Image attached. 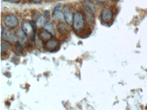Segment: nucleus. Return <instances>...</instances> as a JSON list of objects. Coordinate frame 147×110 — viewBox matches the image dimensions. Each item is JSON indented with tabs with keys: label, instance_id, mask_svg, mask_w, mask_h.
Masks as SVG:
<instances>
[{
	"label": "nucleus",
	"instance_id": "nucleus-8",
	"mask_svg": "<svg viewBox=\"0 0 147 110\" xmlns=\"http://www.w3.org/2000/svg\"><path fill=\"white\" fill-rule=\"evenodd\" d=\"M52 37V34L46 30L41 31L38 34L39 38L42 41H45V42L51 39Z\"/></svg>",
	"mask_w": 147,
	"mask_h": 110
},
{
	"label": "nucleus",
	"instance_id": "nucleus-16",
	"mask_svg": "<svg viewBox=\"0 0 147 110\" xmlns=\"http://www.w3.org/2000/svg\"><path fill=\"white\" fill-rule=\"evenodd\" d=\"M15 49L19 53H23L24 51V47L20 42H16L15 44Z\"/></svg>",
	"mask_w": 147,
	"mask_h": 110
},
{
	"label": "nucleus",
	"instance_id": "nucleus-1",
	"mask_svg": "<svg viewBox=\"0 0 147 110\" xmlns=\"http://www.w3.org/2000/svg\"><path fill=\"white\" fill-rule=\"evenodd\" d=\"M83 7L87 13V19L89 23L94 21V13H95V7L93 3L89 0H86L83 3Z\"/></svg>",
	"mask_w": 147,
	"mask_h": 110
},
{
	"label": "nucleus",
	"instance_id": "nucleus-4",
	"mask_svg": "<svg viewBox=\"0 0 147 110\" xmlns=\"http://www.w3.org/2000/svg\"><path fill=\"white\" fill-rule=\"evenodd\" d=\"M60 42L55 39H51L45 42L44 48L46 50L53 52L57 51L59 48Z\"/></svg>",
	"mask_w": 147,
	"mask_h": 110
},
{
	"label": "nucleus",
	"instance_id": "nucleus-7",
	"mask_svg": "<svg viewBox=\"0 0 147 110\" xmlns=\"http://www.w3.org/2000/svg\"><path fill=\"white\" fill-rule=\"evenodd\" d=\"M63 10H64L65 20L67 23L69 25L73 24L74 16H73V13L70 10V9L68 7H65L63 8Z\"/></svg>",
	"mask_w": 147,
	"mask_h": 110
},
{
	"label": "nucleus",
	"instance_id": "nucleus-20",
	"mask_svg": "<svg viewBox=\"0 0 147 110\" xmlns=\"http://www.w3.org/2000/svg\"><path fill=\"white\" fill-rule=\"evenodd\" d=\"M96 1L99 2H105L107 1V0H96Z\"/></svg>",
	"mask_w": 147,
	"mask_h": 110
},
{
	"label": "nucleus",
	"instance_id": "nucleus-18",
	"mask_svg": "<svg viewBox=\"0 0 147 110\" xmlns=\"http://www.w3.org/2000/svg\"><path fill=\"white\" fill-rule=\"evenodd\" d=\"M61 7V4H59L58 5H57L55 7V10H56V9H59Z\"/></svg>",
	"mask_w": 147,
	"mask_h": 110
},
{
	"label": "nucleus",
	"instance_id": "nucleus-12",
	"mask_svg": "<svg viewBox=\"0 0 147 110\" xmlns=\"http://www.w3.org/2000/svg\"><path fill=\"white\" fill-rule=\"evenodd\" d=\"M57 29L59 33L61 34H66L67 32L68 28L65 23L62 22H59L57 26Z\"/></svg>",
	"mask_w": 147,
	"mask_h": 110
},
{
	"label": "nucleus",
	"instance_id": "nucleus-5",
	"mask_svg": "<svg viewBox=\"0 0 147 110\" xmlns=\"http://www.w3.org/2000/svg\"><path fill=\"white\" fill-rule=\"evenodd\" d=\"M4 23L7 27L14 28L18 25V19L13 15H9L5 17Z\"/></svg>",
	"mask_w": 147,
	"mask_h": 110
},
{
	"label": "nucleus",
	"instance_id": "nucleus-15",
	"mask_svg": "<svg viewBox=\"0 0 147 110\" xmlns=\"http://www.w3.org/2000/svg\"><path fill=\"white\" fill-rule=\"evenodd\" d=\"M45 28L46 30L51 33L52 34H54V35L55 34V30L54 27L50 22H48L46 23L45 25Z\"/></svg>",
	"mask_w": 147,
	"mask_h": 110
},
{
	"label": "nucleus",
	"instance_id": "nucleus-9",
	"mask_svg": "<svg viewBox=\"0 0 147 110\" xmlns=\"http://www.w3.org/2000/svg\"><path fill=\"white\" fill-rule=\"evenodd\" d=\"M1 38L7 42H12L15 41L17 37L16 35L8 32H4L1 33Z\"/></svg>",
	"mask_w": 147,
	"mask_h": 110
},
{
	"label": "nucleus",
	"instance_id": "nucleus-6",
	"mask_svg": "<svg viewBox=\"0 0 147 110\" xmlns=\"http://www.w3.org/2000/svg\"><path fill=\"white\" fill-rule=\"evenodd\" d=\"M112 17V12L110 9H105L102 11L101 13V18L103 21L105 22H109L110 20H111Z\"/></svg>",
	"mask_w": 147,
	"mask_h": 110
},
{
	"label": "nucleus",
	"instance_id": "nucleus-11",
	"mask_svg": "<svg viewBox=\"0 0 147 110\" xmlns=\"http://www.w3.org/2000/svg\"><path fill=\"white\" fill-rule=\"evenodd\" d=\"M16 34L20 42H21V43H24L27 40V34L22 29H19L17 30Z\"/></svg>",
	"mask_w": 147,
	"mask_h": 110
},
{
	"label": "nucleus",
	"instance_id": "nucleus-13",
	"mask_svg": "<svg viewBox=\"0 0 147 110\" xmlns=\"http://www.w3.org/2000/svg\"><path fill=\"white\" fill-rule=\"evenodd\" d=\"M10 44L8 42L4 40L1 41V54L4 53H6L10 49Z\"/></svg>",
	"mask_w": 147,
	"mask_h": 110
},
{
	"label": "nucleus",
	"instance_id": "nucleus-17",
	"mask_svg": "<svg viewBox=\"0 0 147 110\" xmlns=\"http://www.w3.org/2000/svg\"><path fill=\"white\" fill-rule=\"evenodd\" d=\"M44 14L45 16L48 18V19H50V15L49 11L48 10H45L44 11Z\"/></svg>",
	"mask_w": 147,
	"mask_h": 110
},
{
	"label": "nucleus",
	"instance_id": "nucleus-3",
	"mask_svg": "<svg viewBox=\"0 0 147 110\" xmlns=\"http://www.w3.org/2000/svg\"><path fill=\"white\" fill-rule=\"evenodd\" d=\"M22 27L23 31L27 34V35L30 36L31 40L33 42L35 41L36 33L34 32L33 27L30 22V21H24L22 23Z\"/></svg>",
	"mask_w": 147,
	"mask_h": 110
},
{
	"label": "nucleus",
	"instance_id": "nucleus-10",
	"mask_svg": "<svg viewBox=\"0 0 147 110\" xmlns=\"http://www.w3.org/2000/svg\"><path fill=\"white\" fill-rule=\"evenodd\" d=\"M52 17L54 20L57 21H64L65 19L64 13L59 9H54L52 13Z\"/></svg>",
	"mask_w": 147,
	"mask_h": 110
},
{
	"label": "nucleus",
	"instance_id": "nucleus-21",
	"mask_svg": "<svg viewBox=\"0 0 147 110\" xmlns=\"http://www.w3.org/2000/svg\"><path fill=\"white\" fill-rule=\"evenodd\" d=\"M13 1L15 2L18 3L20 1V0H13Z\"/></svg>",
	"mask_w": 147,
	"mask_h": 110
},
{
	"label": "nucleus",
	"instance_id": "nucleus-19",
	"mask_svg": "<svg viewBox=\"0 0 147 110\" xmlns=\"http://www.w3.org/2000/svg\"><path fill=\"white\" fill-rule=\"evenodd\" d=\"M32 1L35 3H39L41 2L42 0H32Z\"/></svg>",
	"mask_w": 147,
	"mask_h": 110
},
{
	"label": "nucleus",
	"instance_id": "nucleus-2",
	"mask_svg": "<svg viewBox=\"0 0 147 110\" xmlns=\"http://www.w3.org/2000/svg\"><path fill=\"white\" fill-rule=\"evenodd\" d=\"M73 25L76 31H80L83 29L85 26V21L81 13L77 12L74 15Z\"/></svg>",
	"mask_w": 147,
	"mask_h": 110
},
{
	"label": "nucleus",
	"instance_id": "nucleus-14",
	"mask_svg": "<svg viewBox=\"0 0 147 110\" xmlns=\"http://www.w3.org/2000/svg\"><path fill=\"white\" fill-rule=\"evenodd\" d=\"M46 19L43 15H40L37 20V25L39 26H43L46 24Z\"/></svg>",
	"mask_w": 147,
	"mask_h": 110
}]
</instances>
